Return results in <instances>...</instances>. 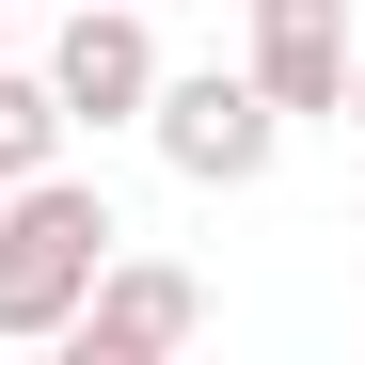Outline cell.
<instances>
[{"mask_svg": "<svg viewBox=\"0 0 365 365\" xmlns=\"http://www.w3.org/2000/svg\"><path fill=\"white\" fill-rule=\"evenodd\" d=\"M111 191L96 175H16V191H0V349H32V334H64L80 318V286H96V255H111Z\"/></svg>", "mask_w": 365, "mask_h": 365, "instance_id": "1", "label": "cell"}, {"mask_svg": "<svg viewBox=\"0 0 365 365\" xmlns=\"http://www.w3.org/2000/svg\"><path fill=\"white\" fill-rule=\"evenodd\" d=\"M143 143L191 175V191H255V175H270V143H286V111L238 80V64H191V80L159 64V96H143Z\"/></svg>", "mask_w": 365, "mask_h": 365, "instance_id": "2", "label": "cell"}, {"mask_svg": "<svg viewBox=\"0 0 365 365\" xmlns=\"http://www.w3.org/2000/svg\"><path fill=\"white\" fill-rule=\"evenodd\" d=\"M96 365H159V349H191L207 334V286L175 270V255H128V238H111L96 255V286H80V318H64Z\"/></svg>", "mask_w": 365, "mask_h": 365, "instance_id": "3", "label": "cell"}, {"mask_svg": "<svg viewBox=\"0 0 365 365\" xmlns=\"http://www.w3.org/2000/svg\"><path fill=\"white\" fill-rule=\"evenodd\" d=\"M32 80L64 96V128H143V96H159V32H143V0H80L64 48H48Z\"/></svg>", "mask_w": 365, "mask_h": 365, "instance_id": "4", "label": "cell"}, {"mask_svg": "<svg viewBox=\"0 0 365 365\" xmlns=\"http://www.w3.org/2000/svg\"><path fill=\"white\" fill-rule=\"evenodd\" d=\"M238 80H255L286 128H302V111H334V96H349V0H255Z\"/></svg>", "mask_w": 365, "mask_h": 365, "instance_id": "5", "label": "cell"}, {"mask_svg": "<svg viewBox=\"0 0 365 365\" xmlns=\"http://www.w3.org/2000/svg\"><path fill=\"white\" fill-rule=\"evenodd\" d=\"M64 159V96H48L32 64H0V191H16V175H48Z\"/></svg>", "mask_w": 365, "mask_h": 365, "instance_id": "6", "label": "cell"}, {"mask_svg": "<svg viewBox=\"0 0 365 365\" xmlns=\"http://www.w3.org/2000/svg\"><path fill=\"white\" fill-rule=\"evenodd\" d=\"M334 111H349V128H365V32H349V96H334Z\"/></svg>", "mask_w": 365, "mask_h": 365, "instance_id": "7", "label": "cell"}, {"mask_svg": "<svg viewBox=\"0 0 365 365\" xmlns=\"http://www.w3.org/2000/svg\"><path fill=\"white\" fill-rule=\"evenodd\" d=\"M0 64H16V0H0Z\"/></svg>", "mask_w": 365, "mask_h": 365, "instance_id": "8", "label": "cell"}]
</instances>
